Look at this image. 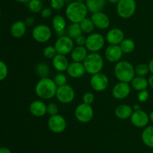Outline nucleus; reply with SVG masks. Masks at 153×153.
<instances>
[{"label": "nucleus", "mask_w": 153, "mask_h": 153, "mask_svg": "<svg viewBox=\"0 0 153 153\" xmlns=\"http://www.w3.org/2000/svg\"><path fill=\"white\" fill-rule=\"evenodd\" d=\"M88 10L85 3L77 0L69 3L66 7L65 14L68 20L74 23H80L87 17Z\"/></svg>", "instance_id": "nucleus-1"}, {"label": "nucleus", "mask_w": 153, "mask_h": 153, "mask_svg": "<svg viewBox=\"0 0 153 153\" xmlns=\"http://www.w3.org/2000/svg\"><path fill=\"white\" fill-rule=\"evenodd\" d=\"M58 86L54 80L49 77L40 78L35 85L34 91L38 98L42 100H49L55 96Z\"/></svg>", "instance_id": "nucleus-2"}, {"label": "nucleus", "mask_w": 153, "mask_h": 153, "mask_svg": "<svg viewBox=\"0 0 153 153\" xmlns=\"http://www.w3.org/2000/svg\"><path fill=\"white\" fill-rule=\"evenodd\" d=\"M114 70L115 76L119 82L129 83L136 76L134 65L128 61H120L117 62Z\"/></svg>", "instance_id": "nucleus-3"}, {"label": "nucleus", "mask_w": 153, "mask_h": 153, "mask_svg": "<svg viewBox=\"0 0 153 153\" xmlns=\"http://www.w3.org/2000/svg\"><path fill=\"white\" fill-rule=\"evenodd\" d=\"M85 70L91 75L100 73L104 67V59L99 52H90L83 62Z\"/></svg>", "instance_id": "nucleus-4"}, {"label": "nucleus", "mask_w": 153, "mask_h": 153, "mask_svg": "<svg viewBox=\"0 0 153 153\" xmlns=\"http://www.w3.org/2000/svg\"><path fill=\"white\" fill-rule=\"evenodd\" d=\"M117 13L123 19L131 18L137 9L135 0H120L117 4Z\"/></svg>", "instance_id": "nucleus-5"}, {"label": "nucleus", "mask_w": 153, "mask_h": 153, "mask_svg": "<svg viewBox=\"0 0 153 153\" xmlns=\"http://www.w3.org/2000/svg\"><path fill=\"white\" fill-rule=\"evenodd\" d=\"M105 39L100 33H91L87 37L85 47L91 52H98L105 46Z\"/></svg>", "instance_id": "nucleus-6"}, {"label": "nucleus", "mask_w": 153, "mask_h": 153, "mask_svg": "<svg viewBox=\"0 0 153 153\" xmlns=\"http://www.w3.org/2000/svg\"><path fill=\"white\" fill-rule=\"evenodd\" d=\"M75 117L81 123H88L94 118V112L91 105L82 103L78 105L74 111Z\"/></svg>", "instance_id": "nucleus-7"}, {"label": "nucleus", "mask_w": 153, "mask_h": 153, "mask_svg": "<svg viewBox=\"0 0 153 153\" xmlns=\"http://www.w3.org/2000/svg\"><path fill=\"white\" fill-rule=\"evenodd\" d=\"M52 30L48 26L44 24L37 25L33 28L32 37L35 41L40 44L46 43L52 37Z\"/></svg>", "instance_id": "nucleus-8"}, {"label": "nucleus", "mask_w": 153, "mask_h": 153, "mask_svg": "<svg viewBox=\"0 0 153 153\" xmlns=\"http://www.w3.org/2000/svg\"><path fill=\"white\" fill-rule=\"evenodd\" d=\"M76 96L75 90L70 85H66L58 86L57 88L55 97L62 104H70L73 101Z\"/></svg>", "instance_id": "nucleus-9"}, {"label": "nucleus", "mask_w": 153, "mask_h": 153, "mask_svg": "<svg viewBox=\"0 0 153 153\" xmlns=\"http://www.w3.org/2000/svg\"><path fill=\"white\" fill-rule=\"evenodd\" d=\"M54 46H55L57 52L58 54H62V55L65 56L70 53L73 50V48L75 47L74 41L68 35L58 37Z\"/></svg>", "instance_id": "nucleus-10"}, {"label": "nucleus", "mask_w": 153, "mask_h": 153, "mask_svg": "<svg viewBox=\"0 0 153 153\" xmlns=\"http://www.w3.org/2000/svg\"><path fill=\"white\" fill-rule=\"evenodd\" d=\"M47 125L52 132L55 134H61L64 132L67 128V121L63 116L56 114L49 117Z\"/></svg>", "instance_id": "nucleus-11"}, {"label": "nucleus", "mask_w": 153, "mask_h": 153, "mask_svg": "<svg viewBox=\"0 0 153 153\" xmlns=\"http://www.w3.org/2000/svg\"><path fill=\"white\" fill-rule=\"evenodd\" d=\"M90 84L91 86L94 91L103 92L108 87L109 85V80L107 75L105 74L100 73L96 74L91 76V80H90Z\"/></svg>", "instance_id": "nucleus-12"}, {"label": "nucleus", "mask_w": 153, "mask_h": 153, "mask_svg": "<svg viewBox=\"0 0 153 153\" xmlns=\"http://www.w3.org/2000/svg\"><path fill=\"white\" fill-rule=\"evenodd\" d=\"M130 120L131 124L137 128H146L150 121L147 112L143 110L133 111Z\"/></svg>", "instance_id": "nucleus-13"}, {"label": "nucleus", "mask_w": 153, "mask_h": 153, "mask_svg": "<svg viewBox=\"0 0 153 153\" xmlns=\"http://www.w3.org/2000/svg\"><path fill=\"white\" fill-rule=\"evenodd\" d=\"M131 86L128 82H119L115 84L112 89V95L117 100L125 99L129 95L131 92Z\"/></svg>", "instance_id": "nucleus-14"}, {"label": "nucleus", "mask_w": 153, "mask_h": 153, "mask_svg": "<svg viewBox=\"0 0 153 153\" xmlns=\"http://www.w3.org/2000/svg\"><path fill=\"white\" fill-rule=\"evenodd\" d=\"M91 20H92L95 27H97V28H100V29H107L110 26V18L106 14H105L102 11H99L92 14Z\"/></svg>", "instance_id": "nucleus-15"}, {"label": "nucleus", "mask_w": 153, "mask_h": 153, "mask_svg": "<svg viewBox=\"0 0 153 153\" xmlns=\"http://www.w3.org/2000/svg\"><path fill=\"white\" fill-rule=\"evenodd\" d=\"M122 50L120 45H111L110 44L105 51V58L111 63H117L120 61L123 56Z\"/></svg>", "instance_id": "nucleus-16"}, {"label": "nucleus", "mask_w": 153, "mask_h": 153, "mask_svg": "<svg viewBox=\"0 0 153 153\" xmlns=\"http://www.w3.org/2000/svg\"><path fill=\"white\" fill-rule=\"evenodd\" d=\"M52 28H54L55 34L58 37L66 35L67 22H66V20L64 16L61 14H56L55 16H54L52 20Z\"/></svg>", "instance_id": "nucleus-17"}, {"label": "nucleus", "mask_w": 153, "mask_h": 153, "mask_svg": "<svg viewBox=\"0 0 153 153\" xmlns=\"http://www.w3.org/2000/svg\"><path fill=\"white\" fill-rule=\"evenodd\" d=\"M123 31L119 28H113L109 30L105 36V39L109 44L120 45L125 39Z\"/></svg>", "instance_id": "nucleus-18"}, {"label": "nucleus", "mask_w": 153, "mask_h": 153, "mask_svg": "<svg viewBox=\"0 0 153 153\" xmlns=\"http://www.w3.org/2000/svg\"><path fill=\"white\" fill-rule=\"evenodd\" d=\"M67 74L72 78H81L86 73L85 66L83 62H72L69 64L68 68L67 69Z\"/></svg>", "instance_id": "nucleus-19"}, {"label": "nucleus", "mask_w": 153, "mask_h": 153, "mask_svg": "<svg viewBox=\"0 0 153 153\" xmlns=\"http://www.w3.org/2000/svg\"><path fill=\"white\" fill-rule=\"evenodd\" d=\"M29 111L35 117L44 116L47 113V105L43 100H33L29 105Z\"/></svg>", "instance_id": "nucleus-20"}, {"label": "nucleus", "mask_w": 153, "mask_h": 153, "mask_svg": "<svg viewBox=\"0 0 153 153\" xmlns=\"http://www.w3.org/2000/svg\"><path fill=\"white\" fill-rule=\"evenodd\" d=\"M52 65L53 68L58 72H64L67 70V68H68L69 62L68 59L66 57L65 55H62V54H57L52 60Z\"/></svg>", "instance_id": "nucleus-21"}, {"label": "nucleus", "mask_w": 153, "mask_h": 153, "mask_svg": "<svg viewBox=\"0 0 153 153\" xmlns=\"http://www.w3.org/2000/svg\"><path fill=\"white\" fill-rule=\"evenodd\" d=\"M133 112V109L131 106L128 104H123L119 105L115 109V116L117 118L121 120H126L130 118L131 114Z\"/></svg>", "instance_id": "nucleus-22"}, {"label": "nucleus", "mask_w": 153, "mask_h": 153, "mask_svg": "<svg viewBox=\"0 0 153 153\" xmlns=\"http://www.w3.org/2000/svg\"><path fill=\"white\" fill-rule=\"evenodd\" d=\"M26 27L24 21H16L10 26V34L15 38H20L23 37L24 34H25Z\"/></svg>", "instance_id": "nucleus-23"}, {"label": "nucleus", "mask_w": 153, "mask_h": 153, "mask_svg": "<svg viewBox=\"0 0 153 153\" xmlns=\"http://www.w3.org/2000/svg\"><path fill=\"white\" fill-rule=\"evenodd\" d=\"M107 4V0H85V4L88 11L94 14L102 11Z\"/></svg>", "instance_id": "nucleus-24"}, {"label": "nucleus", "mask_w": 153, "mask_h": 153, "mask_svg": "<svg viewBox=\"0 0 153 153\" xmlns=\"http://www.w3.org/2000/svg\"><path fill=\"white\" fill-rule=\"evenodd\" d=\"M88 50L85 46H75L71 52V58L73 62H83L88 55Z\"/></svg>", "instance_id": "nucleus-25"}, {"label": "nucleus", "mask_w": 153, "mask_h": 153, "mask_svg": "<svg viewBox=\"0 0 153 153\" xmlns=\"http://www.w3.org/2000/svg\"><path fill=\"white\" fill-rule=\"evenodd\" d=\"M141 140L146 146L153 148V125L144 128L141 134Z\"/></svg>", "instance_id": "nucleus-26"}, {"label": "nucleus", "mask_w": 153, "mask_h": 153, "mask_svg": "<svg viewBox=\"0 0 153 153\" xmlns=\"http://www.w3.org/2000/svg\"><path fill=\"white\" fill-rule=\"evenodd\" d=\"M131 87L136 91H142L147 88L149 86L148 80L145 76H135L131 82Z\"/></svg>", "instance_id": "nucleus-27"}, {"label": "nucleus", "mask_w": 153, "mask_h": 153, "mask_svg": "<svg viewBox=\"0 0 153 153\" xmlns=\"http://www.w3.org/2000/svg\"><path fill=\"white\" fill-rule=\"evenodd\" d=\"M67 34L72 39H76L79 35L82 34V30L80 24L71 22L67 28Z\"/></svg>", "instance_id": "nucleus-28"}, {"label": "nucleus", "mask_w": 153, "mask_h": 153, "mask_svg": "<svg viewBox=\"0 0 153 153\" xmlns=\"http://www.w3.org/2000/svg\"><path fill=\"white\" fill-rule=\"evenodd\" d=\"M123 53H131L135 49V42L131 38H125L120 44Z\"/></svg>", "instance_id": "nucleus-29"}, {"label": "nucleus", "mask_w": 153, "mask_h": 153, "mask_svg": "<svg viewBox=\"0 0 153 153\" xmlns=\"http://www.w3.org/2000/svg\"><path fill=\"white\" fill-rule=\"evenodd\" d=\"M35 71L40 78L47 77L50 73V68L47 63L41 62L36 65Z\"/></svg>", "instance_id": "nucleus-30"}, {"label": "nucleus", "mask_w": 153, "mask_h": 153, "mask_svg": "<svg viewBox=\"0 0 153 153\" xmlns=\"http://www.w3.org/2000/svg\"><path fill=\"white\" fill-rule=\"evenodd\" d=\"M79 24H80L82 32L86 33V34H91L94 31V28H95V26H94L91 18V19L88 17L85 18Z\"/></svg>", "instance_id": "nucleus-31"}, {"label": "nucleus", "mask_w": 153, "mask_h": 153, "mask_svg": "<svg viewBox=\"0 0 153 153\" xmlns=\"http://www.w3.org/2000/svg\"><path fill=\"white\" fill-rule=\"evenodd\" d=\"M27 4L28 9L32 13H40L43 10V2L40 0H30Z\"/></svg>", "instance_id": "nucleus-32"}, {"label": "nucleus", "mask_w": 153, "mask_h": 153, "mask_svg": "<svg viewBox=\"0 0 153 153\" xmlns=\"http://www.w3.org/2000/svg\"><path fill=\"white\" fill-rule=\"evenodd\" d=\"M134 70H135V74L140 76H145L149 72V65L145 63L138 64L136 67H134Z\"/></svg>", "instance_id": "nucleus-33"}, {"label": "nucleus", "mask_w": 153, "mask_h": 153, "mask_svg": "<svg viewBox=\"0 0 153 153\" xmlns=\"http://www.w3.org/2000/svg\"><path fill=\"white\" fill-rule=\"evenodd\" d=\"M43 56L46 58H53L55 56L58 54L56 49H55V46H52V45H49V46H46L43 49Z\"/></svg>", "instance_id": "nucleus-34"}, {"label": "nucleus", "mask_w": 153, "mask_h": 153, "mask_svg": "<svg viewBox=\"0 0 153 153\" xmlns=\"http://www.w3.org/2000/svg\"><path fill=\"white\" fill-rule=\"evenodd\" d=\"M54 81H55V84L58 86H61L66 85L67 82V77L64 74H63L62 72H59L58 74H57L54 77Z\"/></svg>", "instance_id": "nucleus-35"}, {"label": "nucleus", "mask_w": 153, "mask_h": 153, "mask_svg": "<svg viewBox=\"0 0 153 153\" xmlns=\"http://www.w3.org/2000/svg\"><path fill=\"white\" fill-rule=\"evenodd\" d=\"M50 1V7L53 10H61L65 6V0H49Z\"/></svg>", "instance_id": "nucleus-36"}, {"label": "nucleus", "mask_w": 153, "mask_h": 153, "mask_svg": "<svg viewBox=\"0 0 153 153\" xmlns=\"http://www.w3.org/2000/svg\"><path fill=\"white\" fill-rule=\"evenodd\" d=\"M8 74V68L5 62L0 60V81H2L5 79Z\"/></svg>", "instance_id": "nucleus-37"}, {"label": "nucleus", "mask_w": 153, "mask_h": 153, "mask_svg": "<svg viewBox=\"0 0 153 153\" xmlns=\"http://www.w3.org/2000/svg\"><path fill=\"white\" fill-rule=\"evenodd\" d=\"M94 100H95V95L93 92H87L85 94H83V97H82V100H83L84 104H86L91 105L94 103Z\"/></svg>", "instance_id": "nucleus-38"}, {"label": "nucleus", "mask_w": 153, "mask_h": 153, "mask_svg": "<svg viewBox=\"0 0 153 153\" xmlns=\"http://www.w3.org/2000/svg\"><path fill=\"white\" fill-rule=\"evenodd\" d=\"M149 98V92L147 89L142 90L140 91L137 94V100L141 103H144V102L147 101V100Z\"/></svg>", "instance_id": "nucleus-39"}, {"label": "nucleus", "mask_w": 153, "mask_h": 153, "mask_svg": "<svg viewBox=\"0 0 153 153\" xmlns=\"http://www.w3.org/2000/svg\"><path fill=\"white\" fill-rule=\"evenodd\" d=\"M58 106L55 103H49L47 105V113L49 116H54L58 114Z\"/></svg>", "instance_id": "nucleus-40"}, {"label": "nucleus", "mask_w": 153, "mask_h": 153, "mask_svg": "<svg viewBox=\"0 0 153 153\" xmlns=\"http://www.w3.org/2000/svg\"><path fill=\"white\" fill-rule=\"evenodd\" d=\"M52 10H53V9L51 7L44 8H43V10H41V12H40V15H41V16L43 19H48V18L52 16Z\"/></svg>", "instance_id": "nucleus-41"}, {"label": "nucleus", "mask_w": 153, "mask_h": 153, "mask_svg": "<svg viewBox=\"0 0 153 153\" xmlns=\"http://www.w3.org/2000/svg\"><path fill=\"white\" fill-rule=\"evenodd\" d=\"M86 38L85 36L81 34L79 37L76 38L75 39V42L77 44V46H85V43H86Z\"/></svg>", "instance_id": "nucleus-42"}, {"label": "nucleus", "mask_w": 153, "mask_h": 153, "mask_svg": "<svg viewBox=\"0 0 153 153\" xmlns=\"http://www.w3.org/2000/svg\"><path fill=\"white\" fill-rule=\"evenodd\" d=\"M25 24L26 25V26H31L34 25L35 23V18L34 16H27L25 18V21H24Z\"/></svg>", "instance_id": "nucleus-43"}, {"label": "nucleus", "mask_w": 153, "mask_h": 153, "mask_svg": "<svg viewBox=\"0 0 153 153\" xmlns=\"http://www.w3.org/2000/svg\"><path fill=\"white\" fill-rule=\"evenodd\" d=\"M0 153H12L10 148L7 147H0Z\"/></svg>", "instance_id": "nucleus-44"}, {"label": "nucleus", "mask_w": 153, "mask_h": 153, "mask_svg": "<svg viewBox=\"0 0 153 153\" xmlns=\"http://www.w3.org/2000/svg\"><path fill=\"white\" fill-rule=\"evenodd\" d=\"M148 83H149V86L153 89V74H151L148 78Z\"/></svg>", "instance_id": "nucleus-45"}, {"label": "nucleus", "mask_w": 153, "mask_h": 153, "mask_svg": "<svg viewBox=\"0 0 153 153\" xmlns=\"http://www.w3.org/2000/svg\"><path fill=\"white\" fill-rule=\"evenodd\" d=\"M148 65H149V72H151V73H152V74H153V58L150 60V61H149Z\"/></svg>", "instance_id": "nucleus-46"}, {"label": "nucleus", "mask_w": 153, "mask_h": 153, "mask_svg": "<svg viewBox=\"0 0 153 153\" xmlns=\"http://www.w3.org/2000/svg\"><path fill=\"white\" fill-rule=\"evenodd\" d=\"M133 111H136V110H141V107H140V105L138 104H135L132 107Z\"/></svg>", "instance_id": "nucleus-47"}, {"label": "nucleus", "mask_w": 153, "mask_h": 153, "mask_svg": "<svg viewBox=\"0 0 153 153\" xmlns=\"http://www.w3.org/2000/svg\"><path fill=\"white\" fill-rule=\"evenodd\" d=\"M119 1H120V0H107V2L110 3V4H117Z\"/></svg>", "instance_id": "nucleus-48"}, {"label": "nucleus", "mask_w": 153, "mask_h": 153, "mask_svg": "<svg viewBox=\"0 0 153 153\" xmlns=\"http://www.w3.org/2000/svg\"><path fill=\"white\" fill-rule=\"evenodd\" d=\"M15 1L19 3H24V4H25V3H28L30 0H15Z\"/></svg>", "instance_id": "nucleus-49"}, {"label": "nucleus", "mask_w": 153, "mask_h": 153, "mask_svg": "<svg viewBox=\"0 0 153 153\" xmlns=\"http://www.w3.org/2000/svg\"><path fill=\"white\" fill-rule=\"evenodd\" d=\"M149 120H150V121L153 123V110L150 112V113H149Z\"/></svg>", "instance_id": "nucleus-50"}, {"label": "nucleus", "mask_w": 153, "mask_h": 153, "mask_svg": "<svg viewBox=\"0 0 153 153\" xmlns=\"http://www.w3.org/2000/svg\"><path fill=\"white\" fill-rule=\"evenodd\" d=\"M65 1H66V2L70 3V2H73V1H76V0H65Z\"/></svg>", "instance_id": "nucleus-51"}, {"label": "nucleus", "mask_w": 153, "mask_h": 153, "mask_svg": "<svg viewBox=\"0 0 153 153\" xmlns=\"http://www.w3.org/2000/svg\"><path fill=\"white\" fill-rule=\"evenodd\" d=\"M1 10H0V18H1Z\"/></svg>", "instance_id": "nucleus-52"}, {"label": "nucleus", "mask_w": 153, "mask_h": 153, "mask_svg": "<svg viewBox=\"0 0 153 153\" xmlns=\"http://www.w3.org/2000/svg\"><path fill=\"white\" fill-rule=\"evenodd\" d=\"M41 2H44V1H46V0H40Z\"/></svg>", "instance_id": "nucleus-53"}, {"label": "nucleus", "mask_w": 153, "mask_h": 153, "mask_svg": "<svg viewBox=\"0 0 153 153\" xmlns=\"http://www.w3.org/2000/svg\"><path fill=\"white\" fill-rule=\"evenodd\" d=\"M0 1H1V0H0Z\"/></svg>", "instance_id": "nucleus-54"}]
</instances>
